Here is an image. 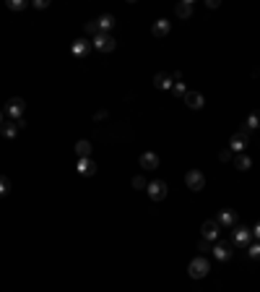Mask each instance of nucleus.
Returning a JSON list of instances; mask_svg holds the SVG:
<instances>
[{
  "mask_svg": "<svg viewBox=\"0 0 260 292\" xmlns=\"http://www.w3.org/2000/svg\"><path fill=\"white\" fill-rule=\"evenodd\" d=\"M208 272H211V261L205 256H198L187 264V274L193 276V279H203V276H208Z\"/></svg>",
  "mask_w": 260,
  "mask_h": 292,
  "instance_id": "f257e3e1",
  "label": "nucleus"
},
{
  "mask_svg": "<svg viewBox=\"0 0 260 292\" xmlns=\"http://www.w3.org/2000/svg\"><path fill=\"white\" fill-rule=\"evenodd\" d=\"M250 146V138H247V128L240 131V133H234L232 138H229V152L232 154H242L244 149Z\"/></svg>",
  "mask_w": 260,
  "mask_h": 292,
  "instance_id": "f03ea898",
  "label": "nucleus"
},
{
  "mask_svg": "<svg viewBox=\"0 0 260 292\" xmlns=\"http://www.w3.org/2000/svg\"><path fill=\"white\" fill-rule=\"evenodd\" d=\"M232 243L240 245V248H247V245L252 243V230L250 227H232Z\"/></svg>",
  "mask_w": 260,
  "mask_h": 292,
  "instance_id": "7ed1b4c3",
  "label": "nucleus"
},
{
  "mask_svg": "<svg viewBox=\"0 0 260 292\" xmlns=\"http://www.w3.org/2000/svg\"><path fill=\"white\" fill-rule=\"evenodd\" d=\"M91 44H94V47H96L99 52H112V50H114V44H117V42H114V37H112V34L99 32V34L94 37V39H91Z\"/></svg>",
  "mask_w": 260,
  "mask_h": 292,
  "instance_id": "20e7f679",
  "label": "nucleus"
},
{
  "mask_svg": "<svg viewBox=\"0 0 260 292\" xmlns=\"http://www.w3.org/2000/svg\"><path fill=\"white\" fill-rule=\"evenodd\" d=\"M24 110H26V102L21 99V97H13V99H8V104H5V115H11L13 120H21V115H24Z\"/></svg>",
  "mask_w": 260,
  "mask_h": 292,
  "instance_id": "39448f33",
  "label": "nucleus"
},
{
  "mask_svg": "<svg viewBox=\"0 0 260 292\" xmlns=\"http://www.w3.org/2000/svg\"><path fill=\"white\" fill-rule=\"evenodd\" d=\"M146 193L151 196V201H164L167 198V183L164 180H151L146 185Z\"/></svg>",
  "mask_w": 260,
  "mask_h": 292,
  "instance_id": "423d86ee",
  "label": "nucleus"
},
{
  "mask_svg": "<svg viewBox=\"0 0 260 292\" xmlns=\"http://www.w3.org/2000/svg\"><path fill=\"white\" fill-rule=\"evenodd\" d=\"M185 185H187L190 191H203V185H205L203 172L201 170H190L187 175H185Z\"/></svg>",
  "mask_w": 260,
  "mask_h": 292,
  "instance_id": "0eeeda50",
  "label": "nucleus"
},
{
  "mask_svg": "<svg viewBox=\"0 0 260 292\" xmlns=\"http://www.w3.org/2000/svg\"><path fill=\"white\" fill-rule=\"evenodd\" d=\"M201 235H203V240L213 243V240L219 237V222H216V219H205L203 227H201Z\"/></svg>",
  "mask_w": 260,
  "mask_h": 292,
  "instance_id": "6e6552de",
  "label": "nucleus"
},
{
  "mask_svg": "<svg viewBox=\"0 0 260 292\" xmlns=\"http://www.w3.org/2000/svg\"><path fill=\"white\" fill-rule=\"evenodd\" d=\"M216 222H219V227H229V230H232L237 224V212H234V209H221V214H219Z\"/></svg>",
  "mask_w": 260,
  "mask_h": 292,
  "instance_id": "1a4fd4ad",
  "label": "nucleus"
},
{
  "mask_svg": "<svg viewBox=\"0 0 260 292\" xmlns=\"http://www.w3.org/2000/svg\"><path fill=\"white\" fill-rule=\"evenodd\" d=\"M213 258H216V261H229V258H232V243H219V245H213Z\"/></svg>",
  "mask_w": 260,
  "mask_h": 292,
  "instance_id": "9d476101",
  "label": "nucleus"
},
{
  "mask_svg": "<svg viewBox=\"0 0 260 292\" xmlns=\"http://www.w3.org/2000/svg\"><path fill=\"white\" fill-rule=\"evenodd\" d=\"M182 99H185V104H187L190 110H201L203 104H205V99H203L201 92H185V97H182Z\"/></svg>",
  "mask_w": 260,
  "mask_h": 292,
  "instance_id": "9b49d317",
  "label": "nucleus"
},
{
  "mask_svg": "<svg viewBox=\"0 0 260 292\" xmlns=\"http://www.w3.org/2000/svg\"><path fill=\"white\" fill-rule=\"evenodd\" d=\"M169 29H172V21H167V19H159V21H154V26H151V32H154V37H167V34H169Z\"/></svg>",
  "mask_w": 260,
  "mask_h": 292,
  "instance_id": "f8f14e48",
  "label": "nucleus"
},
{
  "mask_svg": "<svg viewBox=\"0 0 260 292\" xmlns=\"http://www.w3.org/2000/svg\"><path fill=\"white\" fill-rule=\"evenodd\" d=\"M141 167L143 170H156L159 167V156L154 152H143L141 154Z\"/></svg>",
  "mask_w": 260,
  "mask_h": 292,
  "instance_id": "ddd939ff",
  "label": "nucleus"
},
{
  "mask_svg": "<svg viewBox=\"0 0 260 292\" xmlns=\"http://www.w3.org/2000/svg\"><path fill=\"white\" fill-rule=\"evenodd\" d=\"M193 11H195L193 0H182V3H177V8H174V13H177L180 19H190V16H193Z\"/></svg>",
  "mask_w": 260,
  "mask_h": 292,
  "instance_id": "4468645a",
  "label": "nucleus"
},
{
  "mask_svg": "<svg viewBox=\"0 0 260 292\" xmlns=\"http://www.w3.org/2000/svg\"><path fill=\"white\" fill-rule=\"evenodd\" d=\"M96 172V164L91 162V156H86V159H78V175L83 177H91Z\"/></svg>",
  "mask_w": 260,
  "mask_h": 292,
  "instance_id": "2eb2a0df",
  "label": "nucleus"
},
{
  "mask_svg": "<svg viewBox=\"0 0 260 292\" xmlns=\"http://www.w3.org/2000/svg\"><path fill=\"white\" fill-rule=\"evenodd\" d=\"M234 167L240 170V172H247V170L252 167V159H250L247 154H237V156H234Z\"/></svg>",
  "mask_w": 260,
  "mask_h": 292,
  "instance_id": "dca6fc26",
  "label": "nucleus"
},
{
  "mask_svg": "<svg viewBox=\"0 0 260 292\" xmlns=\"http://www.w3.org/2000/svg\"><path fill=\"white\" fill-rule=\"evenodd\" d=\"M172 76H169V73H156V76H154V84L159 86V89H172L174 84H172Z\"/></svg>",
  "mask_w": 260,
  "mask_h": 292,
  "instance_id": "f3484780",
  "label": "nucleus"
},
{
  "mask_svg": "<svg viewBox=\"0 0 260 292\" xmlns=\"http://www.w3.org/2000/svg\"><path fill=\"white\" fill-rule=\"evenodd\" d=\"M96 26H99V32H107V34H110V29L114 26V19L110 16V13H104V16L96 19Z\"/></svg>",
  "mask_w": 260,
  "mask_h": 292,
  "instance_id": "a211bd4d",
  "label": "nucleus"
},
{
  "mask_svg": "<svg viewBox=\"0 0 260 292\" xmlns=\"http://www.w3.org/2000/svg\"><path fill=\"white\" fill-rule=\"evenodd\" d=\"M75 154H78V159H86V156L91 154V144L86 138H81L78 144H75Z\"/></svg>",
  "mask_w": 260,
  "mask_h": 292,
  "instance_id": "6ab92c4d",
  "label": "nucleus"
},
{
  "mask_svg": "<svg viewBox=\"0 0 260 292\" xmlns=\"http://www.w3.org/2000/svg\"><path fill=\"white\" fill-rule=\"evenodd\" d=\"M21 125H24L21 120H19V123H16V120H13V123H5V125H3V136H5V138H13V136L19 133Z\"/></svg>",
  "mask_w": 260,
  "mask_h": 292,
  "instance_id": "aec40b11",
  "label": "nucleus"
},
{
  "mask_svg": "<svg viewBox=\"0 0 260 292\" xmlns=\"http://www.w3.org/2000/svg\"><path fill=\"white\" fill-rule=\"evenodd\" d=\"M244 128H247V131L260 128V112H252V115H247V123H244Z\"/></svg>",
  "mask_w": 260,
  "mask_h": 292,
  "instance_id": "412c9836",
  "label": "nucleus"
},
{
  "mask_svg": "<svg viewBox=\"0 0 260 292\" xmlns=\"http://www.w3.org/2000/svg\"><path fill=\"white\" fill-rule=\"evenodd\" d=\"M86 50H89V42L86 39H75L73 42V55H83Z\"/></svg>",
  "mask_w": 260,
  "mask_h": 292,
  "instance_id": "4be33fe9",
  "label": "nucleus"
},
{
  "mask_svg": "<svg viewBox=\"0 0 260 292\" xmlns=\"http://www.w3.org/2000/svg\"><path fill=\"white\" fill-rule=\"evenodd\" d=\"M247 256H250V258H255V261H260V243H258V240L247 245Z\"/></svg>",
  "mask_w": 260,
  "mask_h": 292,
  "instance_id": "5701e85b",
  "label": "nucleus"
},
{
  "mask_svg": "<svg viewBox=\"0 0 260 292\" xmlns=\"http://www.w3.org/2000/svg\"><path fill=\"white\" fill-rule=\"evenodd\" d=\"M5 5H8L11 11H24L26 8V0H8Z\"/></svg>",
  "mask_w": 260,
  "mask_h": 292,
  "instance_id": "b1692460",
  "label": "nucleus"
},
{
  "mask_svg": "<svg viewBox=\"0 0 260 292\" xmlns=\"http://www.w3.org/2000/svg\"><path fill=\"white\" fill-rule=\"evenodd\" d=\"M185 84H182V81H174V86H172V94H177V97H185Z\"/></svg>",
  "mask_w": 260,
  "mask_h": 292,
  "instance_id": "393cba45",
  "label": "nucleus"
},
{
  "mask_svg": "<svg viewBox=\"0 0 260 292\" xmlns=\"http://www.w3.org/2000/svg\"><path fill=\"white\" fill-rule=\"evenodd\" d=\"M133 185H135V188H138V191H143V188H146L149 183H146V177H143V175H135V177H133Z\"/></svg>",
  "mask_w": 260,
  "mask_h": 292,
  "instance_id": "a878e982",
  "label": "nucleus"
},
{
  "mask_svg": "<svg viewBox=\"0 0 260 292\" xmlns=\"http://www.w3.org/2000/svg\"><path fill=\"white\" fill-rule=\"evenodd\" d=\"M8 191H11V180L8 177H0V196H5Z\"/></svg>",
  "mask_w": 260,
  "mask_h": 292,
  "instance_id": "bb28decb",
  "label": "nucleus"
},
{
  "mask_svg": "<svg viewBox=\"0 0 260 292\" xmlns=\"http://www.w3.org/2000/svg\"><path fill=\"white\" fill-rule=\"evenodd\" d=\"M86 32H89V34H94V37L99 34V26H96V21H89V24H86Z\"/></svg>",
  "mask_w": 260,
  "mask_h": 292,
  "instance_id": "cd10ccee",
  "label": "nucleus"
},
{
  "mask_svg": "<svg viewBox=\"0 0 260 292\" xmlns=\"http://www.w3.org/2000/svg\"><path fill=\"white\" fill-rule=\"evenodd\" d=\"M198 248H201L203 253H211V251H213V243H208V240H201V245H198Z\"/></svg>",
  "mask_w": 260,
  "mask_h": 292,
  "instance_id": "c85d7f7f",
  "label": "nucleus"
},
{
  "mask_svg": "<svg viewBox=\"0 0 260 292\" xmlns=\"http://www.w3.org/2000/svg\"><path fill=\"white\" fill-rule=\"evenodd\" d=\"M219 159H221V162H229V159H232V152H229V149H224V152L219 154Z\"/></svg>",
  "mask_w": 260,
  "mask_h": 292,
  "instance_id": "c756f323",
  "label": "nucleus"
},
{
  "mask_svg": "<svg viewBox=\"0 0 260 292\" xmlns=\"http://www.w3.org/2000/svg\"><path fill=\"white\" fill-rule=\"evenodd\" d=\"M252 237H255V240H260V222L255 224V230H252Z\"/></svg>",
  "mask_w": 260,
  "mask_h": 292,
  "instance_id": "7c9ffc66",
  "label": "nucleus"
},
{
  "mask_svg": "<svg viewBox=\"0 0 260 292\" xmlns=\"http://www.w3.org/2000/svg\"><path fill=\"white\" fill-rule=\"evenodd\" d=\"M3 120H5V115H3V110H0V125H3Z\"/></svg>",
  "mask_w": 260,
  "mask_h": 292,
  "instance_id": "2f4dec72",
  "label": "nucleus"
}]
</instances>
